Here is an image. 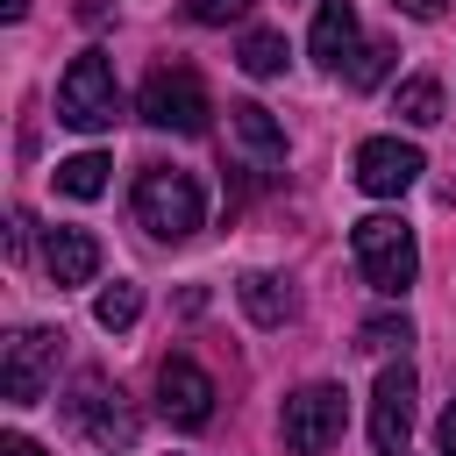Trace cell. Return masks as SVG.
Segmentation results:
<instances>
[{
    "mask_svg": "<svg viewBox=\"0 0 456 456\" xmlns=\"http://www.w3.org/2000/svg\"><path fill=\"white\" fill-rule=\"evenodd\" d=\"M57 349H64L57 328H14L7 349H0V399L7 406H36L50 392V378H57Z\"/></svg>",
    "mask_w": 456,
    "mask_h": 456,
    "instance_id": "8992f818",
    "label": "cell"
},
{
    "mask_svg": "<svg viewBox=\"0 0 456 456\" xmlns=\"http://www.w3.org/2000/svg\"><path fill=\"white\" fill-rule=\"evenodd\" d=\"M71 420H78L100 449H128V442H135V413H128V399H121L100 370L78 378V392H71Z\"/></svg>",
    "mask_w": 456,
    "mask_h": 456,
    "instance_id": "30bf717a",
    "label": "cell"
},
{
    "mask_svg": "<svg viewBox=\"0 0 456 456\" xmlns=\"http://www.w3.org/2000/svg\"><path fill=\"white\" fill-rule=\"evenodd\" d=\"M107 456H121V449H107Z\"/></svg>",
    "mask_w": 456,
    "mask_h": 456,
    "instance_id": "484cf974",
    "label": "cell"
},
{
    "mask_svg": "<svg viewBox=\"0 0 456 456\" xmlns=\"http://www.w3.org/2000/svg\"><path fill=\"white\" fill-rule=\"evenodd\" d=\"M114 114H121V86H114L107 50H78L57 78V121L78 135H100V128H114Z\"/></svg>",
    "mask_w": 456,
    "mask_h": 456,
    "instance_id": "3957f363",
    "label": "cell"
},
{
    "mask_svg": "<svg viewBox=\"0 0 456 456\" xmlns=\"http://www.w3.org/2000/svg\"><path fill=\"white\" fill-rule=\"evenodd\" d=\"M392 114H399L406 128H435V121H442V86H435V78H406V86L392 93Z\"/></svg>",
    "mask_w": 456,
    "mask_h": 456,
    "instance_id": "2e32d148",
    "label": "cell"
},
{
    "mask_svg": "<svg viewBox=\"0 0 456 456\" xmlns=\"http://www.w3.org/2000/svg\"><path fill=\"white\" fill-rule=\"evenodd\" d=\"M7 256H14V264L28 256V214H14V221H7Z\"/></svg>",
    "mask_w": 456,
    "mask_h": 456,
    "instance_id": "7402d4cb",
    "label": "cell"
},
{
    "mask_svg": "<svg viewBox=\"0 0 456 456\" xmlns=\"http://www.w3.org/2000/svg\"><path fill=\"white\" fill-rule=\"evenodd\" d=\"M157 413L171 428H207L214 420V378L192 356H164V370H157Z\"/></svg>",
    "mask_w": 456,
    "mask_h": 456,
    "instance_id": "9c48e42d",
    "label": "cell"
},
{
    "mask_svg": "<svg viewBox=\"0 0 456 456\" xmlns=\"http://www.w3.org/2000/svg\"><path fill=\"white\" fill-rule=\"evenodd\" d=\"M349 256H356L363 285L385 292V299H399V292L420 278V242H413V228H406L399 214H363V221L349 228Z\"/></svg>",
    "mask_w": 456,
    "mask_h": 456,
    "instance_id": "6da1fadb",
    "label": "cell"
},
{
    "mask_svg": "<svg viewBox=\"0 0 456 456\" xmlns=\"http://www.w3.org/2000/svg\"><path fill=\"white\" fill-rule=\"evenodd\" d=\"M242 14H249V0H192V21H207V28L242 21Z\"/></svg>",
    "mask_w": 456,
    "mask_h": 456,
    "instance_id": "44dd1931",
    "label": "cell"
},
{
    "mask_svg": "<svg viewBox=\"0 0 456 456\" xmlns=\"http://www.w3.org/2000/svg\"><path fill=\"white\" fill-rule=\"evenodd\" d=\"M228 135H235V150H242L264 178H278V171H285V128H278V114H271V107L235 100V107H228Z\"/></svg>",
    "mask_w": 456,
    "mask_h": 456,
    "instance_id": "8fae6325",
    "label": "cell"
},
{
    "mask_svg": "<svg viewBox=\"0 0 456 456\" xmlns=\"http://www.w3.org/2000/svg\"><path fill=\"white\" fill-rule=\"evenodd\" d=\"M0 456H50V449H43V442H28V435H7V442H0Z\"/></svg>",
    "mask_w": 456,
    "mask_h": 456,
    "instance_id": "603a6c76",
    "label": "cell"
},
{
    "mask_svg": "<svg viewBox=\"0 0 456 456\" xmlns=\"http://www.w3.org/2000/svg\"><path fill=\"white\" fill-rule=\"evenodd\" d=\"M406 435H413V370L385 363L378 385H370V449L378 456H406Z\"/></svg>",
    "mask_w": 456,
    "mask_h": 456,
    "instance_id": "52a82bcc",
    "label": "cell"
},
{
    "mask_svg": "<svg viewBox=\"0 0 456 456\" xmlns=\"http://www.w3.org/2000/svg\"><path fill=\"white\" fill-rule=\"evenodd\" d=\"M107 171H114V164H107L100 150H78V157L57 164V192H64V200H100V192H107Z\"/></svg>",
    "mask_w": 456,
    "mask_h": 456,
    "instance_id": "9a60e30c",
    "label": "cell"
},
{
    "mask_svg": "<svg viewBox=\"0 0 456 456\" xmlns=\"http://www.w3.org/2000/svg\"><path fill=\"white\" fill-rule=\"evenodd\" d=\"M385 71H392V50H385V43H356V57L342 64V78H349L356 93H370V86H378Z\"/></svg>",
    "mask_w": 456,
    "mask_h": 456,
    "instance_id": "d6986e66",
    "label": "cell"
},
{
    "mask_svg": "<svg viewBox=\"0 0 456 456\" xmlns=\"http://www.w3.org/2000/svg\"><path fill=\"white\" fill-rule=\"evenodd\" d=\"M235 64H242L249 78H278V71H285V36H278V28H249Z\"/></svg>",
    "mask_w": 456,
    "mask_h": 456,
    "instance_id": "e0dca14e",
    "label": "cell"
},
{
    "mask_svg": "<svg viewBox=\"0 0 456 456\" xmlns=\"http://www.w3.org/2000/svg\"><path fill=\"white\" fill-rule=\"evenodd\" d=\"M356 342L385 356V349H406V342H413V328H406V321H392V314H378V321H363V328H356Z\"/></svg>",
    "mask_w": 456,
    "mask_h": 456,
    "instance_id": "ffe728a7",
    "label": "cell"
},
{
    "mask_svg": "<svg viewBox=\"0 0 456 456\" xmlns=\"http://www.w3.org/2000/svg\"><path fill=\"white\" fill-rule=\"evenodd\" d=\"M435 449H442V456H456V406L442 413V428H435Z\"/></svg>",
    "mask_w": 456,
    "mask_h": 456,
    "instance_id": "cb8c5ba5",
    "label": "cell"
},
{
    "mask_svg": "<svg viewBox=\"0 0 456 456\" xmlns=\"http://www.w3.org/2000/svg\"><path fill=\"white\" fill-rule=\"evenodd\" d=\"M142 121L150 128H171V135H200L207 128V86H200V71L192 64H157L150 78H142Z\"/></svg>",
    "mask_w": 456,
    "mask_h": 456,
    "instance_id": "5b68a950",
    "label": "cell"
},
{
    "mask_svg": "<svg viewBox=\"0 0 456 456\" xmlns=\"http://www.w3.org/2000/svg\"><path fill=\"white\" fill-rule=\"evenodd\" d=\"M135 221H142L157 242H185V235H200V221H207V192H200V178H192V171H171V164H150V171L135 178Z\"/></svg>",
    "mask_w": 456,
    "mask_h": 456,
    "instance_id": "7a4b0ae2",
    "label": "cell"
},
{
    "mask_svg": "<svg viewBox=\"0 0 456 456\" xmlns=\"http://www.w3.org/2000/svg\"><path fill=\"white\" fill-rule=\"evenodd\" d=\"M0 14H7V21H21V14H28V0H0Z\"/></svg>",
    "mask_w": 456,
    "mask_h": 456,
    "instance_id": "d4e9b609",
    "label": "cell"
},
{
    "mask_svg": "<svg viewBox=\"0 0 456 456\" xmlns=\"http://www.w3.org/2000/svg\"><path fill=\"white\" fill-rule=\"evenodd\" d=\"M135 314H142V292L128 285V278H114L100 299H93V321L107 328V335H121V328H135Z\"/></svg>",
    "mask_w": 456,
    "mask_h": 456,
    "instance_id": "ac0fdd59",
    "label": "cell"
},
{
    "mask_svg": "<svg viewBox=\"0 0 456 456\" xmlns=\"http://www.w3.org/2000/svg\"><path fill=\"white\" fill-rule=\"evenodd\" d=\"M342 428H349V392L342 385H299L285 399V420H278L292 456H328L342 442Z\"/></svg>",
    "mask_w": 456,
    "mask_h": 456,
    "instance_id": "277c9868",
    "label": "cell"
},
{
    "mask_svg": "<svg viewBox=\"0 0 456 456\" xmlns=\"http://www.w3.org/2000/svg\"><path fill=\"white\" fill-rule=\"evenodd\" d=\"M306 43H314V57H321L328 71H342V64L356 57V43H363V36H356V7H349V0H321Z\"/></svg>",
    "mask_w": 456,
    "mask_h": 456,
    "instance_id": "4fadbf2b",
    "label": "cell"
},
{
    "mask_svg": "<svg viewBox=\"0 0 456 456\" xmlns=\"http://www.w3.org/2000/svg\"><path fill=\"white\" fill-rule=\"evenodd\" d=\"M420 171H428V157H420L413 142H399V135H370V142H356V185H363L370 200H399Z\"/></svg>",
    "mask_w": 456,
    "mask_h": 456,
    "instance_id": "ba28073f",
    "label": "cell"
},
{
    "mask_svg": "<svg viewBox=\"0 0 456 456\" xmlns=\"http://www.w3.org/2000/svg\"><path fill=\"white\" fill-rule=\"evenodd\" d=\"M235 299H242V314H249L256 328H285V321H292V285L271 278V271H242V278H235Z\"/></svg>",
    "mask_w": 456,
    "mask_h": 456,
    "instance_id": "5bb4252c",
    "label": "cell"
},
{
    "mask_svg": "<svg viewBox=\"0 0 456 456\" xmlns=\"http://www.w3.org/2000/svg\"><path fill=\"white\" fill-rule=\"evenodd\" d=\"M43 271H50L57 285H93V271H100V242H93L86 228H50V242H43Z\"/></svg>",
    "mask_w": 456,
    "mask_h": 456,
    "instance_id": "7c38bea8",
    "label": "cell"
}]
</instances>
